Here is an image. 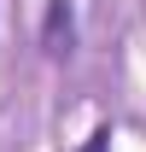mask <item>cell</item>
<instances>
[{
  "mask_svg": "<svg viewBox=\"0 0 146 152\" xmlns=\"http://www.w3.org/2000/svg\"><path fill=\"white\" fill-rule=\"evenodd\" d=\"M70 35H76V12H70V0H53V6H47V23H41L47 53H70Z\"/></svg>",
  "mask_w": 146,
  "mask_h": 152,
  "instance_id": "cell-1",
  "label": "cell"
},
{
  "mask_svg": "<svg viewBox=\"0 0 146 152\" xmlns=\"http://www.w3.org/2000/svg\"><path fill=\"white\" fill-rule=\"evenodd\" d=\"M76 152H111V129H93V134H88Z\"/></svg>",
  "mask_w": 146,
  "mask_h": 152,
  "instance_id": "cell-2",
  "label": "cell"
}]
</instances>
